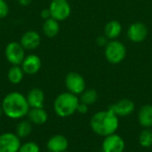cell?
Wrapping results in <instances>:
<instances>
[{"mask_svg":"<svg viewBox=\"0 0 152 152\" xmlns=\"http://www.w3.org/2000/svg\"><path fill=\"white\" fill-rule=\"evenodd\" d=\"M1 107L5 115L10 119H21L28 116L30 109L26 96L18 91H12L4 96Z\"/></svg>","mask_w":152,"mask_h":152,"instance_id":"1","label":"cell"},{"mask_svg":"<svg viewBox=\"0 0 152 152\" xmlns=\"http://www.w3.org/2000/svg\"><path fill=\"white\" fill-rule=\"evenodd\" d=\"M119 125L118 116L110 109L95 113L90 120V126L93 132L102 137L113 134Z\"/></svg>","mask_w":152,"mask_h":152,"instance_id":"2","label":"cell"},{"mask_svg":"<svg viewBox=\"0 0 152 152\" xmlns=\"http://www.w3.org/2000/svg\"><path fill=\"white\" fill-rule=\"evenodd\" d=\"M80 100L77 95L67 91L59 94L53 102L55 114L60 117H69L77 112Z\"/></svg>","mask_w":152,"mask_h":152,"instance_id":"3","label":"cell"},{"mask_svg":"<svg viewBox=\"0 0 152 152\" xmlns=\"http://www.w3.org/2000/svg\"><path fill=\"white\" fill-rule=\"evenodd\" d=\"M104 55L109 63L117 65L125 59L126 55V48L122 42L117 39H112L105 46Z\"/></svg>","mask_w":152,"mask_h":152,"instance_id":"4","label":"cell"},{"mask_svg":"<svg viewBox=\"0 0 152 152\" xmlns=\"http://www.w3.org/2000/svg\"><path fill=\"white\" fill-rule=\"evenodd\" d=\"M25 51L26 50L20 42L11 41L4 48V56L12 65H20L26 56Z\"/></svg>","mask_w":152,"mask_h":152,"instance_id":"5","label":"cell"},{"mask_svg":"<svg viewBox=\"0 0 152 152\" xmlns=\"http://www.w3.org/2000/svg\"><path fill=\"white\" fill-rule=\"evenodd\" d=\"M48 8L52 18L58 22L65 21L71 13V7L68 0H52Z\"/></svg>","mask_w":152,"mask_h":152,"instance_id":"6","label":"cell"},{"mask_svg":"<svg viewBox=\"0 0 152 152\" xmlns=\"http://www.w3.org/2000/svg\"><path fill=\"white\" fill-rule=\"evenodd\" d=\"M65 85L68 91L77 96L86 90V83L84 77L80 73L70 72L65 77Z\"/></svg>","mask_w":152,"mask_h":152,"instance_id":"7","label":"cell"},{"mask_svg":"<svg viewBox=\"0 0 152 152\" xmlns=\"http://www.w3.org/2000/svg\"><path fill=\"white\" fill-rule=\"evenodd\" d=\"M21 146L20 138L13 133L0 134V152H18Z\"/></svg>","mask_w":152,"mask_h":152,"instance_id":"8","label":"cell"},{"mask_svg":"<svg viewBox=\"0 0 152 152\" xmlns=\"http://www.w3.org/2000/svg\"><path fill=\"white\" fill-rule=\"evenodd\" d=\"M125 148L124 139L116 133L104 137L102 143V152H124Z\"/></svg>","mask_w":152,"mask_h":152,"instance_id":"9","label":"cell"},{"mask_svg":"<svg viewBox=\"0 0 152 152\" xmlns=\"http://www.w3.org/2000/svg\"><path fill=\"white\" fill-rule=\"evenodd\" d=\"M148 36L147 26L142 22H135L132 23L127 30L128 39L134 43H141L146 39Z\"/></svg>","mask_w":152,"mask_h":152,"instance_id":"10","label":"cell"},{"mask_svg":"<svg viewBox=\"0 0 152 152\" xmlns=\"http://www.w3.org/2000/svg\"><path fill=\"white\" fill-rule=\"evenodd\" d=\"M20 66L25 74L34 75L40 71L42 67V61L37 55L29 54L25 56Z\"/></svg>","mask_w":152,"mask_h":152,"instance_id":"11","label":"cell"},{"mask_svg":"<svg viewBox=\"0 0 152 152\" xmlns=\"http://www.w3.org/2000/svg\"><path fill=\"white\" fill-rule=\"evenodd\" d=\"M108 109L112 111L118 116H127L134 111L135 105L133 100L129 99H123L115 104L110 105Z\"/></svg>","mask_w":152,"mask_h":152,"instance_id":"12","label":"cell"},{"mask_svg":"<svg viewBox=\"0 0 152 152\" xmlns=\"http://www.w3.org/2000/svg\"><path fill=\"white\" fill-rule=\"evenodd\" d=\"M20 43L25 50H35L41 43V37L37 31L27 30L22 34Z\"/></svg>","mask_w":152,"mask_h":152,"instance_id":"13","label":"cell"},{"mask_svg":"<svg viewBox=\"0 0 152 152\" xmlns=\"http://www.w3.org/2000/svg\"><path fill=\"white\" fill-rule=\"evenodd\" d=\"M69 147L68 139L61 134H56L52 136L47 143L46 148L49 152H63L66 151Z\"/></svg>","mask_w":152,"mask_h":152,"instance_id":"14","label":"cell"},{"mask_svg":"<svg viewBox=\"0 0 152 152\" xmlns=\"http://www.w3.org/2000/svg\"><path fill=\"white\" fill-rule=\"evenodd\" d=\"M27 101L30 108H43L45 103V93L39 88H33L31 89L27 96Z\"/></svg>","mask_w":152,"mask_h":152,"instance_id":"15","label":"cell"},{"mask_svg":"<svg viewBox=\"0 0 152 152\" xmlns=\"http://www.w3.org/2000/svg\"><path fill=\"white\" fill-rule=\"evenodd\" d=\"M138 122L143 128L152 127V105H143L138 112Z\"/></svg>","mask_w":152,"mask_h":152,"instance_id":"16","label":"cell"},{"mask_svg":"<svg viewBox=\"0 0 152 152\" xmlns=\"http://www.w3.org/2000/svg\"><path fill=\"white\" fill-rule=\"evenodd\" d=\"M28 120L37 125H44L48 120L47 112L43 108H30L28 113Z\"/></svg>","mask_w":152,"mask_h":152,"instance_id":"17","label":"cell"},{"mask_svg":"<svg viewBox=\"0 0 152 152\" xmlns=\"http://www.w3.org/2000/svg\"><path fill=\"white\" fill-rule=\"evenodd\" d=\"M60 29L61 27L59 22L52 17L47 20H45L43 23V32L49 39L56 37L60 32Z\"/></svg>","mask_w":152,"mask_h":152,"instance_id":"18","label":"cell"},{"mask_svg":"<svg viewBox=\"0 0 152 152\" xmlns=\"http://www.w3.org/2000/svg\"><path fill=\"white\" fill-rule=\"evenodd\" d=\"M122 32V25L118 21H110L109 22L104 28V35L109 39H116Z\"/></svg>","mask_w":152,"mask_h":152,"instance_id":"19","label":"cell"},{"mask_svg":"<svg viewBox=\"0 0 152 152\" xmlns=\"http://www.w3.org/2000/svg\"><path fill=\"white\" fill-rule=\"evenodd\" d=\"M24 74L20 65H12L7 73V79L12 84H19L22 82Z\"/></svg>","mask_w":152,"mask_h":152,"instance_id":"20","label":"cell"},{"mask_svg":"<svg viewBox=\"0 0 152 152\" xmlns=\"http://www.w3.org/2000/svg\"><path fill=\"white\" fill-rule=\"evenodd\" d=\"M32 132V123L29 120H22L16 126V134L20 138H27Z\"/></svg>","mask_w":152,"mask_h":152,"instance_id":"21","label":"cell"},{"mask_svg":"<svg viewBox=\"0 0 152 152\" xmlns=\"http://www.w3.org/2000/svg\"><path fill=\"white\" fill-rule=\"evenodd\" d=\"M98 99V94L95 90L89 89V90H85L81 94H80V102L85 103L88 106L94 104Z\"/></svg>","mask_w":152,"mask_h":152,"instance_id":"22","label":"cell"},{"mask_svg":"<svg viewBox=\"0 0 152 152\" xmlns=\"http://www.w3.org/2000/svg\"><path fill=\"white\" fill-rule=\"evenodd\" d=\"M139 143L142 148L149 149L152 147V129L144 128L139 135Z\"/></svg>","mask_w":152,"mask_h":152,"instance_id":"23","label":"cell"},{"mask_svg":"<svg viewBox=\"0 0 152 152\" xmlns=\"http://www.w3.org/2000/svg\"><path fill=\"white\" fill-rule=\"evenodd\" d=\"M18 152H40V148L34 142H27L21 144Z\"/></svg>","mask_w":152,"mask_h":152,"instance_id":"24","label":"cell"},{"mask_svg":"<svg viewBox=\"0 0 152 152\" xmlns=\"http://www.w3.org/2000/svg\"><path fill=\"white\" fill-rule=\"evenodd\" d=\"M9 13V5L5 0H0V19L5 18Z\"/></svg>","mask_w":152,"mask_h":152,"instance_id":"25","label":"cell"},{"mask_svg":"<svg viewBox=\"0 0 152 152\" xmlns=\"http://www.w3.org/2000/svg\"><path fill=\"white\" fill-rule=\"evenodd\" d=\"M88 107H89L88 105H86L85 103H82V102H79L77 112H78L81 115H86L88 112Z\"/></svg>","mask_w":152,"mask_h":152,"instance_id":"26","label":"cell"},{"mask_svg":"<svg viewBox=\"0 0 152 152\" xmlns=\"http://www.w3.org/2000/svg\"><path fill=\"white\" fill-rule=\"evenodd\" d=\"M108 39H109L105 35L104 36H99L96 39V42L100 47H102V46H106L108 44V42H109Z\"/></svg>","mask_w":152,"mask_h":152,"instance_id":"27","label":"cell"},{"mask_svg":"<svg viewBox=\"0 0 152 152\" xmlns=\"http://www.w3.org/2000/svg\"><path fill=\"white\" fill-rule=\"evenodd\" d=\"M40 17L44 20H47L49 18H51V12L49 10V8H45L40 12Z\"/></svg>","mask_w":152,"mask_h":152,"instance_id":"28","label":"cell"},{"mask_svg":"<svg viewBox=\"0 0 152 152\" xmlns=\"http://www.w3.org/2000/svg\"><path fill=\"white\" fill-rule=\"evenodd\" d=\"M17 2L21 6H28L31 4L32 0H17Z\"/></svg>","mask_w":152,"mask_h":152,"instance_id":"29","label":"cell"},{"mask_svg":"<svg viewBox=\"0 0 152 152\" xmlns=\"http://www.w3.org/2000/svg\"><path fill=\"white\" fill-rule=\"evenodd\" d=\"M3 115H4V111H3V108H2V107L0 106V117H1Z\"/></svg>","mask_w":152,"mask_h":152,"instance_id":"30","label":"cell"},{"mask_svg":"<svg viewBox=\"0 0 152 152\" xmlns=\"http://www.w3.org/2000/svg\"><path fill=\"white\" fill-rule=\"evenodd\" d=\"M63 152H69V151H63Z\"/></svg>","mask_w":152,"mask_h":152,"instance_id":"31","label":"cell"}]
</instances>
